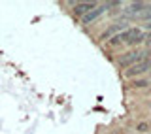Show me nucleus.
<instances>
[{
    "mask_svg": "<svg viewBox=\"0 0 151 134\" xmlns=\"http://www.w3.org/2000/svg\"><path fill=\"white\" fill-rule=\"evenodd\" d=\"M142 61H145V53H144V51H129V53H125L119 59V66L127 68V66H134V64L142 63Z\"/></svg>",
    "mask_w": 151,
    "mask_h": 134,
    "instance_id": "f257e3e1",
    "label": "nucleus"
},
{
    "mask_svg": "<svg viewBox=\"0 0 151 134\" xmlns=\"http://www.w3.org/2000/svg\"><path fill=\"white\" fill-rule=\"evenodd\" d=\"M147 70H151V61H142V63L138 64H134V66H130L129 70L125 72V76L127 78H136V76H140V74H145Z\"/></svg>",
    "mask_w": 151,
    "mask_h": 134,
    "instance_id": "f03ea898",
    "label": "nucleus"
},
{
    "mask_svg": "<svg viewBox=\"0 0 151 134\" xmlns=\"http://www.w3.org/2000/svg\"><path fill=\"white\" fill-rule=\"evenodd\" d=\"M96 8H98L96 2H79V4H74V13L85 17L87 13H91L93 9H96Z\"/></svg>",
    "mask_w": 151,
    "mask_h": 134,
    "instance_id": "7ed1b4c3",
    "label": "nucleus"
},
{
    "mask_svg": "<svg viewBox=\"0 0 151 134\" xmlns=\"http://www.w3.org/2000/svg\"><path fill=\"white\" fill-rule=\"evenodd\" d=\"M106 8H110V6H108V4H104V6H98L96 9H93L91 13H87V15H85V17L81 19V21H83V25H89V23H93V21H94V19H96L98 15H102Z\"/></svg>",
    "mask_w": 151,
    "mask_h": 134,
    "instance_id": "20e7f679",
    "label": "nucleus"
},
{
    "mask_svg": "<svg viewBox=\"0 0 151 134\" xmlns=\"http://www.w3.org/2000/svg\"><path fill=\"white\" fill-rule=\"evenodd\" d=\"M123 27H125V25H123V23H117V25H111L110 28H106V30H104L102 34H100V40H108V38H110V40H111V38H113V34H115L117 30H121Z\"/></svg>",
    "mask_w": 151,
    "mask_h": 134,
    "instance_id": "39448f33",
    "label": "nucleus"
},
{
    "mask_svg": "<svg viewBox=\"0 0 151 134\" xmlns=\"http://www.w3.org/2000/svg\"><path fill=\"white\" fill-rule=\"evenodd\" d=\"M132 85H134V87H145V85H147V81H145V79H136Z\"/></svg>",
    "mask_w": 151,
    "mask_h": 134,
    "instance_id": "423d86ee",
    "label": "nucleus"
},
{
    "mask_svg": "<svg viewBox=\"0 0 151 134\" xmlns=\"http://www.w3.org/2000/svg\"><path fill=\"white\" fill-rule=\"evenodd\" d=\"M138 130L140 132H145V130H147V125H145V123H140V125H138Z\"/></svg>",
    "mask_w": 151,
    "mask_h": 134,
    "instance_id": "0eeeda50",
    "label": "nucleus"
},
{
    "mask_svg": "<svg viewBox=\"0 0 151 134\" xmlns=\"http://www.w3.org/2000/svg\"><path fill=\"white\" fill-rule=\"evenodd\" d=\"M145 27H147V28H151V23H147V25H145Z\"/></svg>",
    "mask_w": 151,
    "mask_h": 134,
    "instance_id": "6e6552de",
    "label": "nucleus"
}]
</instances>
